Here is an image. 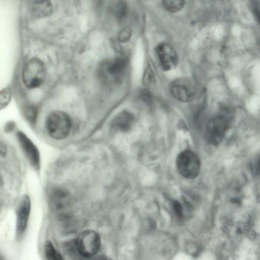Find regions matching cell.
I'll use <instances>...</instances> for the list:
<instances>
[{"label": "cell", "instance_id": "6da1fadb", "mask_svg": "<svg viewBox=\"0 0 260 260\" xmlns=\"http://www.w3.org/2000/svg\"><path fill=\"white\" fill-rule=\"evenodd\" d=\"M233 119L234 114L231 109L228 107L220 109L206 124L205 135L208 142L215 146L221 143L230 128Z\"/></svg>", "mask_w": 260, "mask_h": 260}, {"label": "cell", "instance_id": "7a4b0ae2", "mask_svg": "<svg viewBox=\"0 0 260 260\" xmlns=\"http://www.w3.org/2000/svg\"><path fill=\"white\" fill-rule=\"evenodd\" d=\"M47 70L44 62L39 58L32 57L23 65L22 80L28 89H34L42 86L46 78Z\"/></svg>", "mask_w": 260, "mask_h": 260}, {"label": "cell", "instance_id": "3957f363", "mask_svg": "<svg viewBox=\"0 0 260 260\" xmlns=\"http://www.w3.org/2000/svg\"><path fill=\"white\" fill-rule=\"evenodd\" d=\"M128 61L124 57H118L103 62L99 67L101 79L109 85L120 83L125 74Z\"/></svg>", "mask_w": 260, "mask_h": 260}, {"label": "cell", "instance_id": "277c9868", "mask_svg": "<svg viewBox=\"0 0 260 260\" xmlns=\"http://www.w3.org/2000/svg\"><path fill=\"white\" fill-rule=\"evenodd\" d=\"M72 122L69 116L62 111L51 112L47 117L45 127L48 135L52 139H65L71 131Z\"/></svg>", "mask_w": 260, "mask_h": 260}, {"label": "cell", "instance_id": "5b68a950", "mask_svg": "<svg viewBox=\"0 0 260 260\" xmlns=\"http://www.w3.org/2000/svg\"><path fill=\"white\" fill-rule=\"evenodd\" d=\"M176 166L178 172L183 177L193 179L200 172L201 160L195 152L190 150H185L177 156Z\"/></svg>", "mask_w": 260, "mask_h": 260}, {"label": "cell", "instance_id": "8992f818", "mask_svg": "<svg viewBox=\"0 0 260 260\" xmlns=\"http://www.w3.org/2000/svg\"><path fill=\"white\" fill-rule=\"evenodd\" d=\"M101 246V239L99 234L91 230L80 234L76 241L78 252L83 256L90 257L95 255Z\"/></svg>", "mask_w": 260, "mask_h": 260}, {"label": "cell", "instance_id": "52a82bcc", "mask_svg": "<svg viewBox=\"0 0 260 260\" xmlns=\"http://www.w3.org/2000/svg\"><path fill=\"white\" fill-rule=\"evenodd\" d=\"M31 211V201L28 195L24 194L19 200L16 208V237L21 240L27 229Z\"/></svg>", "mask_w": 260, "mask_h": 260}, {"label": "cell", "instance_id": "ba28073f", "mask_svg": "<svg viewBox=\"0 0 260 260\" xmlns=\"http://www.w3.org/2000/svg\"><path fill=\"white\" fill-rule=\"evenodd\" d=\"M169 89L173 96L182 102H191L196 97V88L192 82L186 78L174 80L170 83Z\"/></svg>", "mask_w": 260, "mask_h": 260}, {"label": "cell", "instance_id": "9c48e42d", "mask_svg": "<svg viewBox=\"0 0 260 260\" xmlns=\"http://www.w3.org/2000/svg\"><path fill=\"white\" fill-rule=\"evenodd\" d=\"M19 144L31 166L39 171L41 167V157L39 151L32 141L22 132L16 134Z\"/></svg>", "mask_w": 260, "mask_h": 260}, {"label": "cell", "instance_id": "30bf717a", "mask_svg": "<svg viewBox=\"0 0 260 260\" xmlns=\"http://www.w3.org/2000/svg\"><path fill=\"white\" fill-rule=\"evenodd\" d=\"M156 53L161 69L168 71L174 69L178 62L177 53L174 47L167 43L158 44Z\"/></svg>", "mask_w": 260, "mask_h": 260}, {"label": "cell", "instance_id": "8fae6325", "mask_svg": "<svg viewBox=\"0 0 260 260\" xmlns=\"http://www.w3.org/2000/svg\"><path fill=\"white\" fill-rule=\"evenodd\" d=\"M53 9L51 0H30V12L37 19L49 16Z\"/></svg>", "mask_w": 260, "mask_h": 260}, {"label": "cell", "instance_id": "7c38bea8", "mask_svg": "<svg viewBox=\"0 0 260 260\" xmlns=\"http://www.w3.org/2000/svg\"><path fill=\"white\" fill-rule=\"evenodd\" d=\"M134 123L133 115L128 111H123L117 114L112 120L111 126L114 129L126 132L131 130Z\"/></svg>", "mask_w": 260, "mask_h": 260}, {"label": "cell", "instance_id": "4fadbf2b", "mask_svg": "<svg viewBox=\"0 0 260 260\" xmlns=\"http://www.w3.org/2000/svg\"><path fill=\"white\" fill-rule=\"evenodd\" d=\"M44 249L45 254L48 259L61 260L63 259L61 254L56 249L50 241H46Z\"/></svg>", "mask_w": 260, "mask_h": 260}, {"label": "cell", "instance_id": "5bb4252c", "mask_svg": "<svg viewBox=\"0 0 260 260\" xmlns=\"http://www.w3.org/2000/svg\"><path fill=\"white\" fill-rule=\"evenodd\" d=\"M165 8L171 12H176L180 10L185 4L184 0H161Z\"/></svg>", "mask_w": 260, "mask_h": 260}, {"label": "cell", "instance_id": "9a60e30c", "mask_svg": "<svg viewBox=\"0 0 260 260\" xmlns=\"http://www.w3.org/2000/svg\"><path fill=\"white\" fill-rule=\"evenodd\" d=\"M12 91L9 87L0 91V110L6 107L11 101Z\"/></svg>", "mask_w": 260, "mask_h": 260}, {"label": "cell", "instance_id": "2e32d148", "mask_svg": "<svg viewBox=\"0 0 260 260\" xmlns=\"http://www.w3.org/2000/svg\"><path fill=\"white\" fill-rule=\"evenodd\" d=\"M127 12V6L124 0H118L114 8V13L117 18L120 20L124 18Z\"/></svg>", "mask_w": 260, "mask_h": 260}, {"label": "cell", "instance_id": "e0dca14e", "mask_svg": "<svg viewBox=\"0 0 260 260\" xmlns=\"http://www.w3.org/2000/svg\"><path fill=\"white\" fill-rule=\"evenodd\" d=\"M132 36L131 29L128 27L122 28L118 33V40L120 42L128 41Z\"/></svg>", "mask_w": 260, "mask_h": 260}, {"label": "cell", "instance_id": "ac0fdd59", "mask_svg": "<svg viewBox=\"0 0 260 260\" xmlns=\"http://www.w3.org/2000/svg\"><path fill=\"white\" fill-rule=\"evenodd\" d=\"M25 115L32 123H35L37 118V110L35 108L29 107L25 111Z\"/></svg>", "mask_w": 260, "mask_h": 260}, {"label": "cell", "instance_id": "d6986e66", "mask_svg": "<svg viewBox=\"0 0 260 260\" xmlns=\"http://www.w3.org/2000/svg\"><path fill=\"white\" fill-rule=\"evenodd\" d=\"M144 81L146 85H151L154 82V74L150 69H147L144 75Z\"/></svg>", "mask_w": 260, "mask_h": 260}, {"label": "cell", "instance_id": "ffe728a7", "mask_svg": "<svg viewBox=\"0 0 260 260\" xmlns=\"http://www.w3.org/2000/svg\"><path fill=\"white\" fill-rule=\"evenodd\" d=\"M174 211L178 218H181L183 217V212L182 206L179 202L175 201L173 203Z\"/></svg>", "mask_w": 260, "mask_h": 260}, {"label": "cell", "instance_id": "44dd1931", "mask_svg": "<svg viewBox=\"0 0 260 260\" xmlns=\"http://www.w3.org/2000/svg\"><path fill=\"white\" fill-rule=\"evenodd\" d=\"M8 152L7 147L6 145L1 141H0V155L5 157Z\"/></svg>", "mask_w": 260, "mask_h": 260}, {"label": "cell", "instance_id": "7402d4cb", "mask_svg": "<svg viewBox=\"0 0 260 260\" xmlns=\"http://www.w3.org/2000/svg\"><path fill=\"white\" fill-rule=\"evenodd\" d=\"M1 176H0V183H1Z\"/></svg>", "mask_w": 260, "mask_h": 260}]
</instances>
